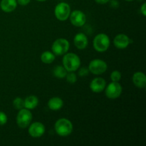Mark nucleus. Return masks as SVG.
Segmentation results:
<instances>
[{"mask_svg":"<svg viewBox=\"0 0 146 146\" xmlns=\"http://www.w3.org/2000/svg\"><path fill=\"white\" fill-rule=\"evenodd\" d=\"M121 78V74L118 71H113L111 74V79L113 82H118Z\"/></svg>","mask_w":146,"mask_h":146,"instance_id":"21","label":"nucleus"},{"mask_svg":"<svg viewBox=\"0 0 146 146\" xmlns=\"http://www.w3.org/2000/svg\"><path fill=\"white\" fill-rule=\"evenodd\" d=\"M141 13H142L144 17H145L146 16V3H144V4L141 6Z\"/></svg>","mask_w":146,"mask_h":146,"instance_id":"26","label":"nucleus"},{"mask_svg":"<svg viewBox=\"0 0 146 146\" xmlns=\"http://www.w3.org/2000/svg\"><path fill=\"white\" fill-rule=\"evenodd\" d=\"M94 48L98 52L107 51L110 46V38L105 34H99L94 38L93 41Z\"/></svg>","mask_w":146,"mask_h":146,"instance_id":"3","label":"nucleus"},{"mask_svg":"<svg viewBox=\"0 0 146 146\" xmlns=\"http://www.w3.org/2000/svg\"><path fill=\"white\" fill-rule=\"evenodd\" d=\"M55 131L58 135L66 137L69 135L73 131V124L66 118H60L56 122Z\"/></svg>","mask_w":146,"mask_h":146,"instance_id":"2","label":"nucleus"},{"mask_svg":"<svg viewBox=\"0 0 146 146\" xmlns=\"http://www.w3.org/2000/svg\"><path fill=\"white\" fill-rule=\"evenodd\" d=\"M74 43L77 48L83 50L88 46V38L84 33H78L74 37Z\"/></svg>","mask_w":146,"mask_h":146,"instance_id":"13","label":"nucleus"},{"mask_svg":"<svg viewBox=\"0 0 146 146\" xmlns=\"http://www.w3.org/2000/svg\"><path fill=\"white\" fill-rule=\"evenodd\" d=\"M96 2L98 3L99 4H106L108 3L110 0H95Z\"/></svg>","mask_w":146,"mask_h":146,"instance_id":"27","label":"nucleus"},{"mask_svg":"<svg viewBox=\"0 0 146 146\" xmlns=\"http://www.w3.org/2000/svg\"><path fill=\"white\" fill-rule=\"evenodd\" d=\"M88 72H89V70L87 69L86 68H81L78 71V74H79L80 76L84 77L88 75Z\"/></svg>","mask_w":146,"mask_h":146,"instance_id":"24","label":"nucleus"},{"mask_svg":"<svg viewBox=\"0 0 146 146\" xmlns=\"http://www.w3.org/2000/svg\"><path fill=\"white\" fill-rule=\"evenodd\" d=\"M108 66L104 61L101 59H94L90 62L88 70L95 75H100L107 70Z\"/></svg>","mask_w":146,"mask_h":146,"instance_id":"7","label":"nucleus"},{"mask_svg":"<svg viewBox=\"0 0 146 146\" xmlns=\"http://www.w3.org/2000/svg\"><path fill=\"white\" fill-rule=\"evenodd\" d=\"M36 1H46V0H36Z\"/></svg>","mask_w":146,"mask_h":146,"instance_id":"28","label":"nucleus"},{"mask_svg":"<svg viewBox=\"0 0 146 146\" xmlns=\"http://www.w3.org/2000/svg\"><path fill=\"white\" fill-rule=\"evenodd\" d=\"M32 121V114L27 108H22L19 111L17 116V123L21 128H26L30 125Z\"/></svg>","mask_w":146,"mask_h":146,"instance_id":"5","label":"nucleus"},{"mask_svg":"<svg viewBox=\"0 0 146 146\" xmlns=\"http://www.w3.org/2000/svg\"><path fill=\"white\" fill-rule=\"evenodd\" d=\"M54 14L57 19L60 21H66L69 17L71 14V8L67 3L61 2L59 3L55 7Z\"/></svg>","mask_w":146,"mask_h":146,"instance_id":"6","label":"nucleus"},{"mask_svg":"<svg viewBox=\"0 0 146 146\" xmlns=\"http://www.w3.org/2000/svg\"><path fill=\"white\" fill-rule=\"evenodd\" d=\"M69 17L71 23L75 27H82L85 24L86 21V15L80 10H75L72 11V13L70 14Z\"/></svg>","mask_w":146,"mask_h":146,"instance_id":"9","label":"nucleus"},{"mask_svg":"<svg viewBox=\"0 0 146 146\" xmlns=\"http://www.w3.org/2000/svg\"><path fill=\"white\" fill-rule=\"evenodd\" d=\"M64 105L62 99L58 97H54L51 98L48 101V107L52 111H58L61 109Z\"/></svg>","mask_w":146,"mask_h":146,"instance_id":"16","label":"nucleus"},{"mask_svg":"<svg viewBox=\"0 0 146 146\" xmlns=\"http://www.w3.org/2000/svg\"><path fill=\"white\" fill-rule=\"evenodd\" d=\"M106 81L102 78H95L91 81L90 84V88L94 93L102 92L106 88Z\"/></svg>","mask_w":146,"mask_h":146,"instance_id":"12","label":"nucleus"},{"mask_svg":"<svg viewBox=\"0 0 146 146\" xmlns=\"http://www.w3.org/2000/svg\"><path fill=\"white\" fill-rule=\"evenodd\" d=\"M125 1H133V0H125Z\"/></svg>","mask_w":146,"mask_h":146,"instance_id":"29","label":"nucleus"},{"mask_svg":"<svg viewBox=\"0 0 146 146\" xmlns=\"http://www.w3.org/2000/svg\"><path fill=\"white\" fill-rule=\"evenodd\" d=\"M69 46L70 44L68 40L61 38L55 40L52 44L51 49L54 55L61 56L66 54L69 49Z\"/></svg>","mask_w":146,"mask_h":146,"instance_id":"4","label":"nucleus"},{"mask_svg":"<svg viewBox=\"0 0 146 146\" xmlns=\"http://www.w3.org/2000/svg\"><path fill=\"white\" fill-rule=\"evenodd\" d=\"M13 106L17 110L22 109L24 108V101L19 97L16 98L13 101Z\"/></svg>","mask_w":146,"mask_h":146,"instance_id":"20","label":"nucleus"},{"mask_svg":"<svg viewBox=\"0 0 146 146\" xmlns=\"http://www.w3.org/2000/svg\"><path fill=\"white\" fill-rule=\"evenodd\" d=\"M122 93V86L118 82H112L108 85L106 89V95L108 98L115 99L121 96Z\"/></svg>","mask_w":146,"mask_h":146,"instance_id":"8","label":"nucleus"},{"mask_svg":"<svg viewBox=\"0 0 146 146\" xmlns=\"http://www.w3.org/2000/svg\"><path fill=\"white\" fill-rule=\"evenodd\" d=\"M133 82L138 88H143L146 86V76L143 72H136L133 76Z\"/></svg>","mask_w":146,"mask_h":146,"instance_id":"14","label":"nucleus"},{"mask_svg":"<svg viewBox=\"0 0 146 146\" xmlns=\"http://www.w3.org/2000/svg\"><path fill=\"white\" fill-rule=\"evenodd\" d=\"M55 59V55L54 53H51L50 51H44L42 53L41 56V60L44 64H51Z\"/></svg>","mask_w":146,"mask_h":146,"instance_id":"18","label":"nucleus"},{"mask_svg":"<svg viewBox=\"0 0 146 146\" xmlns=\"http://www.w3.org/2000/svg\"><path fill=\"white\" fill-rule=\"evenodd\" d=\"M113 44L117 48L124 49V48H127L130 44V38L125 34H118L114 38Z\"/></svg>","mask_w":146,"mask_h":146,"instance_id":"11","label":"nucleus"},{"mask_svg":"<svg viewBox=\"0 0 146 146\" xmlns=\"http://www.w3.org/2000/svg\"><path fill=\"white\" fill-rule=\"evenodd\" d=\"M66 81H68L69 84H74V83L76 82L77 81L76 75L73 72H69L68 74H66Z\"/></svg>","mask_w":146,"mask_h":146,"instance_id":"22","label":"nucleus"},{"mask_svg":"<svg viewBox=\"0 0 146 146\" xmlns=\"http://www.w3.org/2000/svg\"><path fill=\"white\" fill-rule=\"evenodd\" d=\"M53 74H54V76L56 77L57 78H65L66 76L67 71L64 66H56V68L54 69Z\"/></svg>","mask_w":146,"mask_h":146,"instance_id":"19","label":"nucleus"},{"mask_svg":"<svg viewBox=\"0 0 146 146\" xmlns=\"http://www.w3.org/2000/svg\"><path fill=\"white\" fill-rule=\"evenodd\" d=\"M38 104V99L35 96H29L24 100V108L27 109H34Z\"/></svg>","mask_w":146,"mask_h":146,"instance_id":"17","label":"nucleus"},{"mask_svg":"<svg viewBox=\"0 0 146 146\" xmlns=\"http://www.w3.org/2000/svg\"><path fill=\"white\" fill-rule=\"evenodd\" d=\"M17 7V0H1L0 3V7L4 12H11L15 10Z\"/></svg>","mask_w":146,"mask_h":146,"instance_id":"15","label":"nucleus"},{"mask_svg":"<svg viewBox=\"0 0 146 146\" xmlns=\"http://www.w3.org/2000/svg\"><path fill=\"white\" fill-rule=\"evenodd\" d=\"M17 1L20 5L26 6L31 1V0H17Z\"/></svg>","mask_w":146,"mask_h":146,"instance_id":"25","label":"nucleus"},{"mask_svg":"<svg viewBox=\"0 0 146 146\" xmlns=\"http://www.w3.org/2000/svg\"><path fill=\"white\" fill-rule=\"evenodd\" d=\"M7 120L8 118H7V115L2 111H0V125H5L7 122Z\"/></svg>","mask_w":146,"mask_h":146,"instance_id":"23","label":"nucleus"},{"mask_svg":"<svg viewBox=\"0 0 146 146\" xmlns=\"http://www.w3.org/2000/svg\"><path fill=\"white\" fill-rule=\"evenodd\" d=\"M45 133V126L40 122L33 123L29 128V133L33 138H39Z\"/></svg>","mask_w":146,"mask_h":146,"instance_id":"10","label":"nucleus"},{"mask_svg":"<svg viewBox=\"0 0 146 146\" xmlns=\"http://www.w3.org/2000/svg\"><path fill=\"white\" fill-rule=\"evenodd\" d=\"M63 65L67 71L74 72L78 70V68L80 67L81 60L78 55L74 53L65 54L63 58Z\"/></svg>","mask_w":146,"mask_h":146,"instance_id":"1","label":"nucleus"}]
</instances>
